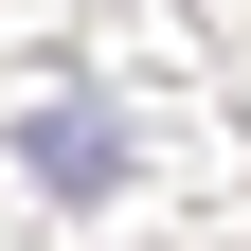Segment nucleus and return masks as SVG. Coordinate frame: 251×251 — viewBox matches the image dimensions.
Listing matches in <instances>:
<instances>
[{"label":"nucleus","instance_id":"nucleus-1","mask_svg":"<svg viewBox=\"0 0 251 251\" xmlns=\"http://www.w3.org/2000/svg\"><path fill=\"white\" fill-rule=\"evenodd\" d=\"M36 179H54V198H108V179H126V126L108 108H36Z\"/></svg>","mask_w":251,"mask_h":251}]
</instances>
